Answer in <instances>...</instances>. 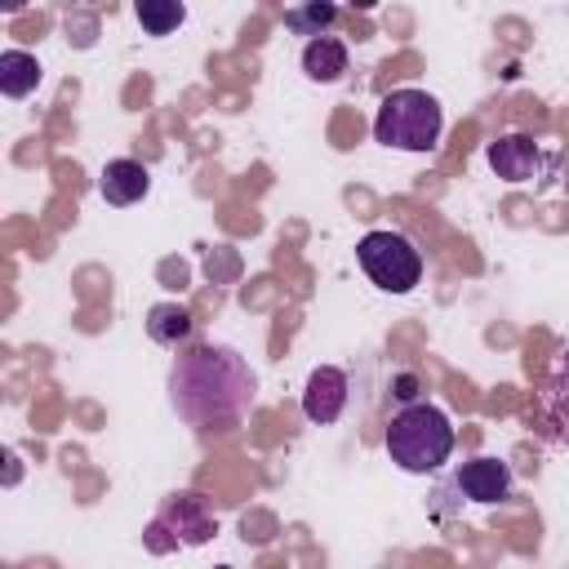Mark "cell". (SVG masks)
<instances>
[{
  "mask_svg": "<svg viewBox=\"0 0 569 569\" xmlns=\"http://www.w3.org/2000/svg\"><path fill=\"white\" fill-rule=\"evenodd\" d=\"M36 84H40V62H36V53H27V49H4V53H0V93H4V98H27V93H36Z\"/></svg>",
  "mask_w": 569,
  "mask_h": 569,
  "instance_id": "12",
  "label": "cell"
},
{
  "mask_svg": "<svg viewBox=\"0 0 569 569\" xmlns=\"http://www.w3.org/2000/svg\"><path fill=\"white\" fill-rule=\"evenodd\" d=\"M453 489L480 507H493L511 493V467L502 458H467L458 471H453Z\"/></svg>",
  "mask_w": 569,
  "mask_h": 569,
  "instance_id": "7",
  "label": "cell"
},
{
  "mask_svg": "<svg viewBox=\"0 0 569 569\" xmlns=\"http://www.w3.org/2000/svg\"><path fill=\"white\" fill-rule=\"evenodd\" d=\"M160 533H169L164 551H169V547H204V542L218 533V511L209 507L204 493H191V489L169 493L164 507L156 511L151 529H147V542L160 538Z\"/></svg>",
  "mask_w": 569,
  "mask_h": 569,
  "instance_id": "5",
  "label": "cell"
},
{
  "mask_svg": "<svg viewBox=\"0 0 569 569\" xmlns=\"http://www.w3.org/2000/svg\"><path fill=\"white\" fill-rule=\"evenodd\" d=\"M253 396H258V378L236 347L204 342V347L182 351L169 369V400L178 418L200 431L240 422Z\"/></svg>",
  "mask_w": 569,
  "mask_h": 569,
  "instance_id": "1",
  "label": "cell"
},
{
  "mask_svg": "<svg viewBox=\"0 0 569 569\" xmlns=\"http://www.w3.org/2000/svg\"><path fill=\"white\" fill-rule=\"evenodd\" d=\"M347 71V44L338 36H320L302 44V76L316 84H333Z\"/></svg>",
  "mask_w": 569,
  "mask_h": 569,
  "instance_id": "10",
  "label": "cell"
},
{
  "mask_svg": "<svg viewBox=\"0 0 569 569\" xmlns=\"http://www.w3.org/2000/svg\"><path fill=\"white\" fill-rule=\"evenodd\" d=\"M333 18H338V9L325 4V0H307V4L284 9V27H289L293 36H311V40H320V31H325Z\"/></svg>",
  "mask_w": 569,
  "mask_h": 569,
  "instance_id": "14",
  "label": "cell"
},
{
  "mask_svg": "<svg viewBox=\"0 0 569 569\" xmlns=\"http://www.w3.org/2000/svg\"><path fill=\"white\" fill-rule=\"evenodd\" d=\"M445 111L427 89H391L373 116V142L391 151H431L440 142Z\"/></svg>",
  "mask_w": 569,
  "mask_h": 569,
  "instance_id": "3",
  "label": "cell"
},
{
  "mask_svg": "<svg viewBox=\"0 0 569 569\" xmlns=\"http://www.w3.org/2000/svg\"><path fill=\"white\" fill-rule=\"evenodd\" d=\"M485 160H489V169L502 182H533L542 173V164H547L542 147L529 133H502V138H493L485 147Z\"/></svg>",
  "mask_w": 569,
  "mask_h": 569,
  "instance_id": "6",
  "label": "cell"
},
{
  "mask_svg": "<svg viewBox=\"0 0 569 569\" xmlns=\"http://www.w3.org/2000/svg\"><path fill=\"white\" fill-rule=\"evenodd\" d=\"M342 409H347V373L333 369V365L311 369V378L302 387V413H307V422H320V427L325 422H338Z\"/></svg>",
  "mask_w": 569,
  "mask_h": 569,
  "instance_id": "8",
  "label": "cell"
},
{
  "mask_svg": "<svg viewBox=\"0 0 569 569\" xmlns=\"http://www.w3.org/2000/svg\"><path fill=\"white\" fill-rule=\"evenodd\" d=\"M356 262L382 293H409L422 280V253L400 231H365L356 244Z\"/></svg>",
  "mask_w": 569,
  "mask_h": 569,
  "instance_id": "4",
  "label": "cell"
},
{
  "mask_svg": "<svg viewBox=\"0 0 569 569\" xmlns=\"http://www.w3.org/2000/svg\"><path fill=\"white\" fill-rule=\"evenodd\" d=\"M191 333H196V320H191L187 307H178V302H156V307L147 311V338H151V342L178 351L182 342H191Z\"/></svg>",
  "mask_w": 569,
  "mask_h": 569,
  "instance_id": "11",
  "label": "cell"
},
{
  "mask_svg": "<svg viewBox=\"0 0 569 569\" xmlns=\"http://www.w3.org/2000/svg\"><path fill=\"white\" fill-rule=\"evenodd\" d=\"M218 569H231V565H218Z\"/></svg>",
  "mask_w": 569,
  "mask_h": 569,
  "instance_id": "15",
  "label": "cell"
},
{
  "mask_svg": "<svg viewBox=\"0 0 569 569\" xmlns=\"http://www.w3.org/2000/svg\"><path fill=\"white\" fill-rule=\"evenodd\" d=\"M133 18L142 22L147 36H173L187 22V4H178V0H142L133 9Z\"/></svg>",
  "mask_w": 569,
  "mask_h": 569,
  "instance_id": "13",
  "label": "cell"
},
{
  "mask_svg": "<svg viewBox=\"0 0 569 569\" xmlns=\"http://www.w3.org/2000/svg\"><path fill=\"white\" fill-rule=\"evenodd\" d=\"M453 440H458V436H453L449 413L436 409V405H427V400H413V405H405L400 413H391L382 445H387V453H391V462H396L400 471L427 476V471H440V467L449 462Z\"/></svg>",
  "mask_w": 569,
  "mask_h": 569,
  "instance_id": "2",
  "label": "cell"
},
{
  "mask_svg": "<svg viewBox=\"0 0 569 569\" xmlns=\"http://www.w3.org/2000/svg\"><path fill=\"white\" fill-rule=\"evenodd\" d=\"M98 191H102L107 204L124 209V204H138V200L151 191V173H147L142 160L120 156V160H107V164H102V173H98Z\"/></svg>",
  "mask_w": 569,
  "mask_h": 569,
  "instance_id": "9",
  "label": "cell"
}]
</instances>
